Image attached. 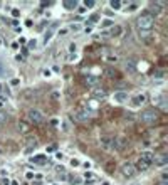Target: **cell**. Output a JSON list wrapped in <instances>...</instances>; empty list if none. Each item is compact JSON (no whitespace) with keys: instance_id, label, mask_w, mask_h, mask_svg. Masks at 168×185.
Here are the masks:
<instances>
[{"instance_id":"1","label":"cell","mask_w":168,"mask_h":185,"mask_svg":"<svg viewBox=\"0 0 168 185\" xmlns=\"http://www.w3.org/2000/svg\"><path fill=\"white\" fill-rule=\"evenodd\" d=\"M136 25H138V30H151L155 25V17L150 15L148 12H145V14H141L136 19Z\"/></svg>"},{"instance_id":"2","label":"cell","mask_w":168,"mask_h":185,"mask_svg":"<svg viewBox=\"0 0 168 185\" xmlns=\"http://www.w3.org/2000/svg\"><path fill=\"white\" fill-rule=\"evenodd\" d=\"M157 118H158V111L155 109V108L145 109V111L140 114V120H141L143 123H153V121H157Z\"/></svg>"},{"instance_id":"3","label":"cell","mask_w":168,"mask_h":185,"mask_svg":"<svg viewBox=\"0 0 168 185\" xmlns=\"http://www.w3.org/2000/svg\"><path fill=\"white\" fill-rule=\"evenodd\" d=\"M27 118L30 123H34V125H40V123L44 121V114L40 113L39 109H29L27 111Z\"/></svg>"},{"instance_id":"4","label":"cell","mask_w":168,"mask_h":185,"mask_svg":"<svg viewBox=\"0 0 168 185\" xmlns=\"http://www.w3.org/2000/svg\"><path fill=\"white\" fill-rule=\"evenodd\" d=\"M120 172H121V175L123 177H126V178H129V177H133L134 173H136V170H134V165H131V163H123L121 168H120Z\"/></svg>"},{"instance_id":"5","label":"cell","mask_w":168,"mask_h":185,"mask_svg":"<svg viewBox=\"0 0 168 185\" xmlns=\"http://www.w3.org/2000/svg\"><path fill=\"white\" fill-rule=\"evenodd\" d=\"M161 10H163V7H161V3H160V2H151V3H150V10H148V14L155 17V15L160 14Z\"/></svg>"},{"instance_id":"6","label":"cell","mask_w":168,"mask_h":185,"mask_svg":"<svg viewBox=\"0 0 168 185\" xmlns=\"http://www.w3.org/2000/svg\"><path fill=\"white\" fill-rule=\"evenodd\" d=\"M113 99L116 101V103H126L128 101V93H125V91H118V93H114V96H113Z\"/></svg>"},{"instance_id":"7","label":"cell","mask_w":168,"mask_h":185,"mask_svg":"<svg viewBox=\"0 0 168 185\" xmlns=\"http://www.w3.org/2000/svg\"><path fill=\"white\" fill-rule=\"evenodd\" d=\"M74 114H76V120H79V121H86V120H89V116H91V113L86 111V109H77Z\"/></svg>"},{"instance_id":"8","label":"cell","mask_w":168,"mask_h":185,"mask_svg":"<svg viewBox=\"0 0 168 185\" xmlns=\"http://www.w3.org/2000/svg\"><path fill=\"white\" fill-rule=\"evenodd\" d=\"M17 130L20 131V133H29V131H30V125H29L27 121H24V120H20L19 123H17Z\"/></svg>"},{"instance_id":"9","label":"cell","mask_w":168,"mask_h":185,"mask_svg":"<svg viewBox=\"0 0 168 185\" xmlns=\"http://www.w3.org/2000/svg\"><path fill=\"white\" fill-rule=\"evenodd\" d=\"M153 162H155V165H157V167H163V165H166V162H168V155L161 153L158 158L155 157V158H153Z\"/></svg>"},{"instance_id":"10","label":"cell","mask_w":168,"mask_h":185,"mask_svg":"<svg viewBox=\"0 0 168 185\" xmlns=\"http://www.w3.org/2000/svg\"><path fill=\"white\" fill-rule=\"evenodd\" d=\"M140 158H141V160H145L146 163H150V165H151V163H153V158H155V155L151 153L150 150H145V151H141V157H140Z\"/></svg>"},{"instance_id":"11","label":"cell","mask_w":168,"mask_h":185,"mask_svg":"<svg viewBox=\"0 0 168 185\" xmlns=\"http://www.w3.org/2000/svg\"><path fill=\"white\" fill-rule=\"evenodd\" d=\"M126 71H128V72H131V74H133V72H136V61H134V59H126Z\"/></svg>"},{"instance_id":"12","label":"cell","mask_w":168,"mask_h":185,"mask_svg":"<svg viewBox=\"0 0 168 185\" xmlns=\"http://www.w3.org/2000/svg\"><path fill=\"white\" fill-rule=\"evenodd\" d=\"M150 168V163H146L145 160H138L136 162V167H134V170H138V172H145V170H148Z\"/></svg>"},{"instance_id":"13","label":"cell","mask_w":168,"mask_h":185,"mask_svg":"<svg viewBox=\"0 0 168 185\" xmlns=\"http://www.w3.org/2000/svg\"><path fill=\"white\" fill-rule=\"evenodd\" d=\"M93 96H94V98H106V96H108V93H106V89L94 88V89H93Z\"/></svg>"},{"instance_id":"14","label":"cell","mask_w":168,"mask_h":185,"mask_svg":"<svg viewBox=\"0 0 168 185\" xmlns=\"http://www.w3.org/2000/svg\"><path fill=\"white\" fill-rule=\"evenodd\" d=\"M101 145H103L104 148H114V140L104 136V138H101Z\"/></svg>"},{"instance_id":"15","label":"cell","mask_w":168,"mask_h":185,"mask_svg":"<svg viewBox=\"0 0 168 185\" xmlns=\"http://www.w3.org/2000/svg\"><path fill=\"white\" fill-rule=\"evenodd\" d=\"M62 5L66 7V10H74L77 7V2L76 0H66V2H62Z\"/></svg>"},{"instance_id":"16","label":"cell","mask_w":168,"mask_h":185,"mask_svg":"<svg viewBox=\"0 0 168 185\" xmlns=\"http://www.w3.org/2000/svg\"><path fill=\"white\" fill-rule=\"evenodd\" d=\"M141 103H145V94H138V96H134L133 106H140Z\"/></svg>"},{"instance_id":"17","label":"cell","mask_w":168,"mask_h":185,"mask_svg":"<svg viewBox=\"0 0 168 185\" xmlns=\"http://www.w3.org/2000/svg\"><path fill=\"white\" fill-rule=\"evenodd\" d=\"M47 157L46 155H35V157H32V162L34 163H46Z\"/></svg>"},{"instance_id":"18","label":"cell","mask_w":168,"mask_h":185,"mask_svg":"<svg viewBox=\"0 0 168 185\" xmlns=\"http://www.w3.org/2000/svg\"><path fill=\"white\" fill-rule=\"evenodd\" d=\"M121 32H123V27H121V25H113V29H111V35H113V37L121 35Z\"/></svg>"},{"instance_id":"19","label":"cell","mask_w":168,"mask_h":185,"mask_svg":"<svg viewBox=\"0 0 168 185\" xmlns=\"http://www.w3.org/2000/svg\"><path fill=\"white\" fill-rule=\"evenodd\" d=\"M138 35H140V39H143V40H148L150 35H151V30H138Z\"/></svg>"},{"instance_id":"20","label":"cell","mask_w":168,"mask_h":185,"mask_svg":"<svg viewBox=\"0 0 168 185\" xmlns=\"http://www.w3.org/2000/svg\"><path fill=\"white\" fill-rule=\"evenodd\" d=\"M25 141H27V145H29V146H34V148L37 146V138H35V136H29Z\"/></svg>"},{"instance_id":"21","label":"cell","mask_w":168,"mask_h":185,"mask_svg":"<svg viewBox=\"0 0 168 185\" xmlns=\"http://www.w3.org/2000/svg\"><path fill=\"white\" fill-rule=\"evenodd\" d=\"M109 5H111V9H114V10H120L121 9V2H120V0H111V2H109Z\"/></svg>"},{"instance_id":"22","label":"cell","mask_w":168,"mask_h":185,"mask_svg":"<svg viewBox=\"0 0 168 185\" xmlns=\"http://www.w3.org/2000/svg\"><path fill=\"white\" fill-rule=\"evenodd\" d=\"M7 120H9V114H7L5 111H0V125H3Z\"/></svg>"},{"instance_id":"23","label":"cell","mask_w":168,"mask_h":185,"mask_svg":"<svg viewBox=\"0 0 168 185\" xmlns=\"http://www.w3.org/2000/svg\"><path fill=\"white\" fill-rule=\"evenodd\" d=\"M67 178L71 180L69 183H72V185H79V183H81V178H79V177H67Z\"/></svg>"},{"instance_id":"24","label":"cell","mask_w":168,"mask_h":185,"mask_svg":"<svg viewBox=\"0 0 168 185\" xmlns=\"http://www.w3.org/2000/svg\"><path fill=\"white\" fill-rule=\"evenodd\" d=\"M86 83H88L89 86H94V84H98V77H88Z\"/></svg>"},{"instance_id":"25","label":"cell","mask_w":168,"mask_h":185,"mask_svg":"<svg viewBox=\"0 0 168 185\" xmlns=\"http://www.w3.org/2000/svg\"><path fill=\"white\" fill-rule=\"evenodd\" d=\"M51 37H52V30H47L46 35H44V44H47L49 40H51Z\"/></svg>"},{"instance_id":"26","label":"cell","mask_w":168,"mask_h":185,"mask_svg":"<svg viewBox=\"0 0 168 185\" xmlns=\"http://www.w3.org/2000/svg\"><path fill=\"white\" fill-rule=\"evenodd\" d=\"M109 25H114L113 20H111V19H104V20H103V27H109Z\"/></svg>"},{"instance_id":"27","label":"cell","mask_w":168,"mask_h":185,"mask_svg":"<svg viewBox=\"0 0 168 185\" xmlns=\"http://www.w3.org/2000/svg\"><path fill=\"white\" fill-rule=\"evenodd\" d=\"M94 3H96L94 0H86V2H84V5L88 7V9H91V7H94Z\"/></svg>"},{"instance_id":"28","label":"cell","mask_w":168,"mask_h":185,"mask_svg":"<svg viewBox=\"0 0 168 185\" xmlns=\"http://www.w3.org/2000/svg\"><path fill=\"white\" fill-rule=\"evenodd\" d=\"M106 74H108L109 77H114V74H116V71H113L111 67H108V69H106Z\"/></svg>"},{"instance_id":"29","label":"cell","mask_w":168,"mask_h":185,"mask_svg":"<svg viewBox=\"0 0 168 185\" xmlns=\"http://www.w3.org/2000/svg\"><path fill=\"white\" fill-rule=\"evenodd\" d=\"M42 76H44V77H49V76H51V71H49V69H44V71H42Z\"/></svg>"},{"instance_id":"30","label":"cell","mask_w":168,"mask_h":185,"mask_svg":"<svg viewBox=\"0 0 168 185\" xmlns=\"http://www.w3.org/2000/svg\"><path fill=\"white\" fill-rule=\"evenodd\" d=\"M35 47V40H29V49H34Z\"/></svg>"},{"instance_id":"31","label":"cell","mask_w":168,"mask_h":185,"mask_svg":"<svg viewBox=\"0 0 168 185\" xmlns=\"http://www.w3.org/2000/svg\"><path fill=\"white\" fill-rule=\"evenodd\" d=\"M67 30H69V29H61V30H59V35H66V34H67Z\"/></svg>"},{"instance_id":"32","label":"cell","mask_w":168,"mask_h":185,"mask_svg":"<svg viewBox=\"0 0 168 185\" xmlns=\"http://www.w3.org/2000/svg\"><path fill=\"white\" fill-rule=\"evenodd\" d=\"M69 51H71V52H76V44H69Z\"/></svg>"},{"instance_id":"33","label":"cell","mask_w":168,"mask_h":185,"mask_svg":"<svg viewBox=\"0 0 168 185\" xmlns=\"http://www.w3.org/2000/svg\"><path fill=\"white\" fill-rule=\"evenodd\" d=\"M71 165H72V167H76V165H79V162H77V160H74V158H72V160H71Z\"/></svg>"},{"instance_id":"34","label":"cell","mask_w":168,"mask_h":185,"mask_svg":"<svg viewBox=\"0 0 168 185\" xmlns=\"http://www.w3.org/2000/svg\"><path fill=\"white\" fill-rule=\"evenodd\" d=\"M12 15H14V17H17V15H19V10L14 9V10H12Z\"/></svg>"},{"instance_id":"35","label":"cell","mask_w":168,"mask_h":185,"mask_svg":"<svg viewBox=\"0 0 168 185\" xmlns=\"http://www.w3.org/2000/svg\"><path fill=\"white\" fill-rule=\"evenodd\" d=\"M157 185H168V182H165V180H160Z\"/></svg>"},{"instance_id":"36","label":"cell","mask_w":168,"mask_h":185,"mask_svg":"<svg viewBox=\"0 0 168 185\" xmlns=\"http://www.w3.org/2000/svg\"><path fill=\"white\" fill-rule=\"evenodd\" d=\"M3 74V66H2V62H0V76Z\"/></svg>"},{"instance_id":"37","label":"cell","mask_w":168,"mask_h":185,"mask_svg":"<svg viewBox=\"0 0 168 185\" xmlns=\"http://www.w3.org/2000/svg\"><path fill=\"white\" fill-rule=\"evenodd\" d=\"M2 182H3V185H9V180H7V178H3Z\"/></svg>"},{"instance_id":"38","label":"cell","mask_w":168,"mask_h":185,"mask_svg":"<svg viewBox=\"0 0 168 185\" xmlns=\"http://www.w3.org/2000/svg\"><path fill=\"white\" fill-rule=\"evenodd\" d=\"M0 93H2V84H0Z\"/></svg>"},{"instance_id":"39","label":"cell","mask_w":168,"mask_h":185,"mask_svg":"<svg viewBox=\"0 0 168 185\" xmlns=\"http://www.w3.org/2000/svg\"><path fill=\"white\" fill-rule=\"evenodd\" d=\"M0 153H2V148H0Z\"/></svg>"},{"instance_id":"40","label":"cell","mask_w":168,"mask_h":185,"mask_svg":"<svg viewBox=\"0 0 168 185\" xmlns=\"http://www.w3.org/2000/svg\"><path fill=\"white\" fill-rule=\"evenodd\" d=\"M134 185H136V183H134Z\"/></svg>"}]
</instances>
